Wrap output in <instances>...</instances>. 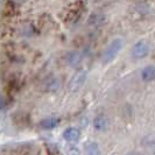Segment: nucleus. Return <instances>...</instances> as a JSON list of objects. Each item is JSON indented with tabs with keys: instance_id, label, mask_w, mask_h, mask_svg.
<instances>
[{
	"instance_id": "nucleus-1",
	"label": "nucleus",
	"mask_w": 155,
	"mask_h": 155,
	"mask_svg": "<svg viewBox=\"0 0 155 155\" xmlns=\"http://www.w3.org/2000/svg\"><path fill=\"white\" fill-rule=\"evenodd\" d=\"M123 47H124V41H123V39L118 38V39L113 40L109 46L105 48L104 53L101 55V62H103V64H107V63L112 62L117 57V55L120 53V50L123 49Z\"/></svg>"
},
{
	"instance_id": "nucleus-2",
	"label": "nucleus",
	"mask_w": 155,
	"mask_h": 155,
	"mask_svg": "<svg viewBox=\"0 0 155 155\" xmlns=\"http://www.w3.org/2000/svg\"><path fill=\"white\" fill-rule=\"evenodd\" d=\"M148 53H149V45L147 43V41H145V40H140V41H138L133 46L132 55L135 58H138V60L146 57Z\"/></svg>"
},
{
	"instance_id": "nucleus-3",
	"label": "nucleus",
	"mask_w": 155,
	"mask_h": 155,
	"mask_svg": "<svg viewBox=\"0 0 155 155\" xmlns=\"http://www.w3.org/2000/svg\"><path fill=\"white\" fill-rule=\"evenodd\" d=\"M86 79V71L82 70V71H78L77 74L72 77V79L70 81L69 83V89L70 91H77L79 90L82 85L84 84Z\"/></svg>"
},
{
	"instance_id": "nucleus-4",
	"label": "nucleus",
	"mask_w": 155,
	"mask_h": 155,
	"mask_svg": "<svg viewBox=\"0 0 155 155\" xmlns=\"http://www.w3.org/2000/svg\"><path fill=\"white\" fill-rule=\"evenodd\" d=\"M79 137H81V133L75 127L67 128L64 131V133H63V138H64V140H67L68 142H76V141L79 140Z\"/></svg>"
},
{
	"instance_id": "nucleus-5",
	"label": "nucleus",
	"mask_w": 155,
	"mask_h": 155,
	"mask_svg": "<svg viewBox=\"0 0 155 155\" xmlns=\"http://www.w3.org/2000/svg\"><path fill=\"white\" fill-rule=\"evenodd\" d=\"M141 78L145 82H152L155 79V67L154 65H147L141 71Z\"/></svg>"
},
{
	"instance_id": "nucleus-6",
	"label": "nucleus",
	"mask_w": 155,
	"mask_h": 155,
	"mask_svg": "<svg viewBox=\"0 0 155 155\" xmlns=\"http://www.w3.org/2000/svg\"><path fill=\"white\" fill-rule=\"evenodd\" d=\"M58 123H60V120H58L57 118H55V117H49V118L43 119V120L40 123V126H41V128H43V130H51V128L56 127Z\"/></svg>"
},
{
	"instance_id": "nucleus-7",
	"label": "nucleus",
	"mask_w": 155,
	"mask_h": 155,
	"mask_svg": "<svg viewBox=\"0 0 155 155\" xmlns=\"http://www.w3.org/2000/svg\"><path fill=\"white\" fill-rule=\"evenodd\" d=\"M82 58H83V56H82L81 53L72 51V53L68 54V56H67V62L69 63L71 67H76V65H78L81 63Z\"/></svg>"
},
{
	"instance_id": "nucleus-8",
	"label": "nucleus",
	"mask_w": 155,
	"mask_h": 155,
	"mask_svg": "<svg viewBox=\"0 0 155 155\" xmlns=\"http://www.w3.org/2000/svg\"><path fill=\"white\" fill-rule=\"evenodd\" d=\"M105 21V16L101 13H93L92 15L89 18V25L91 26H99Z\"/></svg>"
},
{
	"instance_id": "nucleus-9",
	"label": "nucleus",
	"mask_w": 155,
	"mask_h": 155,
	"mask_svg": "<svg viewBox=\"0 0 155 155\" xmlns=\"http://www.w3.org/2000/svg\"><path fill=\"white\" fill-rule=\"evenodd\" d=\"M86 155H99L101 150H99V146L97 142H89L85 146Z\"/></svg>"
},
{
	"instance_id": "nucleus-10",
	"label": "nucleus",
	"mask_w": 155,
	"mask_h": 155,
	"mask_svg": "<svg viewBox=\"0 0 155 155\" xmlns=\"http://www.w3.org/2000/svg\"><path fill=\"white\" fill-rule=\"evenodd\" d=\"M106 119L104 118L103 116H99L97 117L94 120H93V127L96 128V130H98V131H104L105 128H106Z\"/></svg>"
},
{
	"instance_id": "nucleus-11",
	"label": "nucleus",
	"mask_w": 155,
	"mask_h": 155,
	"mask_svg": "<svg viewBox=\"0 0 155 155\" xmlns=\"http://www.w3.org/2000/svg\"><path fill=\"white\" fill-rule=\"evenodd\" d=\"M46 86H47V90H49V91H55L58 86H60V82H58V79L57 78H49L48 79V82L46 83Z\"/></svg>"
},
{
	"instance_id": "nucleus-12",
	"label": "nucleus",
	"mask_w": 155,
	"mask_h": 155,
	"mask_svg": "<svg viewBox=\"0 0 155 155\" xmlns=\"http://www.w3.org/2000/svg\"><path fill=\"white\" fill-rule=\"evenodd\" d=\"M127 155H140V154L139 153H135V152H134V153H128Z\"/></svg>"
}]
</instances>
